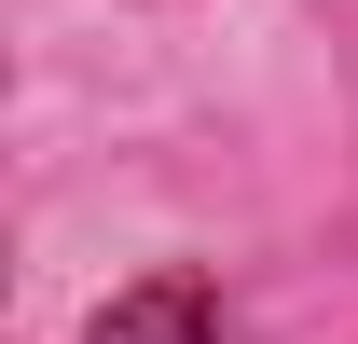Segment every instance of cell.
<instances>
[{"label": "cell", "instance_id": "obj_1", "mask_svg": "<svg viewBox=\"0 0 358 344\" xmlns=\"http://www.w3.org/2000/svg\"><path fill=\"white\" fill-rule=\"evenodd\" d=\"M96 344H207V289L193 275H152V289H124L96 317Z\"/></svg>", "mask_w": 358, "mask_h": 344}]
</instances>
